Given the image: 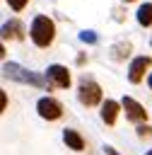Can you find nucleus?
Returning <instances> with one entry per match:
<instances>
[{
    "mask_svg": "<svg viewBox=\"0 0 152 155\" xmlns=\"http://www.w3.org/2000/svg\"><path fill=\"white\" fill-rule=\"evenodd\" d=\"M29 36H31V41H34L36 46L46 48V46L53 41V36H55V24H53L46 15H39V17H34V22H31Z\"/></svg>",
    "mask_w": 152,
    "mask_h": 155,
    "instance_id": "obj_1",
    "label": "nucleus"
},
{
    "mask_svg": "<svg viewBox=\"0 0 152 155\" xmlns=\"http://www.w3.org/2000/svg\"><path fill=\"white\" fill-rule=\"evenodd\" d=\"M2 70H5L7 78L19 80V82H29V85H36V87H43V85H46L43 78H39L36 73H31V70H27V68H22V65H17V63H5Z\"/></svg>",
    "mask_w": 152,
    "mask_h": 155,
    "instance_id": "obj_2",
    "label": "nucleus"
},
{
    "mask_svg": "<svg viewBox=\"0 0 152 155\" xmlns=\"http://www.w3.org/2000/svg\"><path fill=\"white\" fill-rule=\"evenodd\" d=\"M77 97H80V102H82L84 107H94V104L101 102V87H99L94 80H82Z\"/></svg>",
    "mask_w": 152,
    "mask_h": 155,
    "instance_id": "obj_3",
    "label": "nucleus"
},
{
    "mask_svg": "<svg viewBox=\"0 0 152 155\" xmlns=\"http://www.w3.org/2000/svg\"><path fill=\"white\" fill-rule=\"evenodd\" d=\"M36 111H39L41 119L55 121V119H60V114H63V104H60L58 99H53V97H41V99L36 102Z\"/></svg>",
    "mask_w": 152,
    "mask_h": 155,
    "instance_id": "obj_4",
    "label": "nucleus"
},
{
    "mask_svg": "<svg viewBox=\"0 0 152 155\" xmlns=\"http://www.w3.org/2000/svg\"><path fill=\"white\" fill-rule=\"evenodd\" d=\"M46 78H48V85H55V87H70V73L65 65H48L46 70Z\"/></svg>",
    "mask_w": 152,
    "mask_h": 155,
    "instance_id": "obj_5",
    "label": "nucleus"
},
{
    "mask_svg": "<svg viewBox=\"0 0 152 155\" xmlns=\"http://www.w3.org/2000/svg\"><path fill=\"white\" fill-rule=\"evenodd\" d=\"M121 107H123L125 116H128L130 121H135V124H140V121H145V119H147V111H145V109H142V104H138L133 97H123Z\"/></svg>",
    "mask_w": 152,
    "mask_h": 155,
    "instance_id": "obj_6",
    "label": "nucleus"
},
{
    "mask_svg": "<svg viewBox=\"0 0 152 155\" xmlns=\"http://www.w3.org/2000/svg\"><path fill=\"white\" fill-rule=\"evenodd\" d=\"M147 68H150V58H147V56H138V58L130 63V68H128V80H130V82H140V80L145 78Z\"/></svg>",
    "mask_w": 152,
    "mask_h": 155,
    "instance_id": "obj_7",
    "label": "nucleus"
},
{
    "mask_svg": "<svg viewBox=\"0 0 152 155\" xmlns=\"http://www.w3.org/2000/svg\"><path fill=\"white\" fill-rule=\"evenodd\" d=\"M63 140H65V145H68L70 150H75V153H80V150L84 148V138H82L77 131H72V128H65V131H63Z\"/></svg>",
    "mask_w": 152,
    "mask_h": 155,
    "instance_id": "obj_8",
    "label": "nucleus"
},
{
    "mask_svg": "<svg viewBox=\"0 0 152 155\" xmlns=\"http://www.w3.org/2000/svg\"><path fill=\"white\" fill-rule=\"evenodd\" d=\"M116 116H118V104L113 102V99H106L104 104H101V119H104V124H113L116 121Z\"/></svg>",
    "mask_w": 152,
    "mask_h": 155,
    "instance_id": "obj_9",
    "label": "nucleus"
},
{
    "mask_svg": "<svg viewBox=\"0 0 152 155\" xmlns=\"http://www.w3.org/2000/svg\"><path fill=\"white\" fill-rule=\"evenodd\" d=\"M22 24L17 22V19H12V22H5V27H2V36L7 39V36H12V39H22Z\"/></svg>",
    "mask_w": 152,
    "mask_h": 155,
    "instance_id": "obj_10",
    "label": "nucleus"
},
{
    "mask_svg": "<svg viewBox=\"0 0 152 155\" xmlns=\"http://www.w3.org/2000/svg\"><path fill=\"white\" fill-rule=\"evenodd\" d=\"M138 24H142V27L152 24V2L140 5V10H138Z\"/></svg>",
    "mask_w": 152,
    "mask_h": 155,
    "instance_id": "obj_11",
    "label": "nucleus"
},
{
    "mask_svg": "<svg viewBox=\"0 0 152 155\" xmlns=\"http://www.w3.org/2000/svg\"><path fill=\"white\" fill-rule=\"evenodd\" d=\"M7 2H10V7H12L14 12H22V10L27 7V2H29V0H7Z\"/></svg>",
    "mask_w": 152,
    "mask_h": 155,
    "instance_id": "obj_12",
    "label": "nucleus"
},
{
    "mask_svg": "<svg viewBox=\"0 0 152 155\" xmlns=\"http://www.w3.org/2000/svg\"><path fill=\"white\" fill-rule=\"evenodd\" d=\"M138 136H140V138L152 136V126H147V124H145V126H138Z\"/></svg>",
    "mask_w": 152,
    "mask_h": 155,
    "instance_id": "obj_13",
    "label": "nucleus"
},
{
    "mask_svg": "<svg viewBox=\"0 0 152 155\" xmlns=\"http://www.w3.org/2000/svg\"><path fill=\"white\" fill-rule=\"evenodd\" d=\"M80 39H82V41H89V44H94V41H97L94 31H82V34H80Z\"/></svg>",
    "mask_w": 152,
    "mask_h": 155,
    "instance_id": "obj_14",
    "label": "nucleus"
},
{
    "mask_svg": "<svg viewBox=\"0 0 152 155\" xmlns=\"http://www.w3.org/2000/svg\"><path fill=\"white\" fill-rule=\"evenodd\" d=\"M0 104H2V107H0V109H2V111H5V107H7V97H5V92H0Z\"/></svg>",
    "mask_w": 152,
    "mask_h": 155,
    "instance_id": "obj_15",
    "label": "nucleus"
},
{
    "mask_svg": "<svg viewBox=\"0 0 152 155\" xmlns=\"http://www.w3.org/2000/svg\"><path fill=\"white\" fill-rule=\"evenodd\" d=\"M104 153H106V155H118V153H116L113 148H104Z\"/></svg>",
    "mask_w": 152,
    "mask_h": 155,
    "instance_id": "obj_16",
    "label": "nucleus"
},
{
    "mask_svg": "<svg viewBox=\"0 0 152 155\" xmlns=\"http://www.w3.org/2000/svg\"><path fill=\"white\" fill-rule=\"evenodd\" d=\"M147 85H150V90H152V73H150V78H147Z\"/></svg>",
    "mask_w": 152,
    "mask_h": 155,
    "instance_id": "obj_17",
    "label": "nucleus"
},
{
    "mask_svg": "<svg viewBox=\"0 0 152 155\" xmlns=\"http://www.w3.org/2000/svg\"><path fill=\"white\" fill-rule=\"evenodd\" d=\"M145 155H152V150H147V153H145Z\"/></svg>",
    "mask_w": 152,
    "mask_h": 155,
    "instance_id": "obj_18",
    "label": "nucleus"
},
{
    "mask_svg": "<svg viewBox=\"0 0 152 155\" xmlns=\"http://www.w3.org/2000/svg\"><path fill=\"white\" fill-rule=\"evenodd\" d=\"M125 2H130V0H125Z\"/></svg>",
    "mask_w": 152,
    "mask_h": 155,
    "instance_id": "obj_19",
    "label": "nucleus"
}]
</instances>
